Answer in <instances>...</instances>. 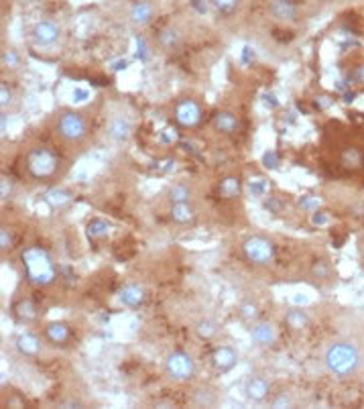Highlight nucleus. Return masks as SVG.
Segmentation results:
<instances>
[{
	"label": "nucleus",
	"instance_id": "4be33fe9",
	"mask_svg": "<svg viewBox=\"0 0 364 409\" xmlns=\"http://www.w3.org/2000/svg\"><path fill=\"white\" fill-rule=\"evenodd\" d=\"M246 189H248V193L253 198H267L269 196V189H271V183H269V180L261 178V176H255V178L248 180Z\"/></svg>",
	"mask_w": 364,
	"mask_h": 409
},
{
	"label": "nucleus",
	"instance_id": "6e6552de",
	"mask_svg": "<svg viewBox=\"0 0 364 409\" xmlns=\"http://www.w3.org/2000/svg\"><path fill=\"white\" fill-rule=\"evenodd\" d=\"M31 35H33V41H35L37 45L51 47L59 41L61 29H59V25L53 23V21H39V23H35Z\"/></svg>",
	"mask_w": 364,
	"mask_h": 409
},
{
	"label": "nucleus",
	"instance_id": "9b49d317",
	"mask_svg": "<svg viewBox=\"0 0 364 409\" xmlns=\"http://www.w3.org/2000/svg\"><path fill=\"white\" fill-rule=\"evenodd\" d=\"M248 399L253 401H265L269 391H271V383L265 379V377H250L246 381V387H244Z\"/></svg>",
	"mask_w": 364,
	"mask_h": 409
},
{
	"label": "nucleus",
	"instance_id": "1a4fd4ad",
	"mask_svg": "<svg viewBox=\"0 0 364 409\" xmlns=\"http://www.w3.org/2000/svg\"><path fill=\"white\" fill-rule=\"evenodd\" d=\"M212 364H214V368L216 370H220V373H228L236 361H238V355H236V350L234 348H230V346H218L214 353H212Z\"/></svg>",
	"mask_w": 364,
	"mask_h": 409
},
{
	"label": "nucleus",
	"instance_id": "c9c22d12",
	"mask_svg": "<svg viewBox=\"0 0 364 409\" xmlns=\"http://www.w3.org/2000/svg\"><path fill=\"white\" fill-rule=\"evenodd\" d=\"M10 191H12V185H10L6 176H2V178H0V200L6 202V200L10 198Z\"/></svg>",
	"mask_w": 364,
	"mask_h": 409
},
{
	"label": "nucleus",
	"instance_id": "6ab92c4d",
	"mask_svg": "<svg viewBox=\"0 0 364 409\" xmlns=\"http://www.w3.org/2000/svg\"><path fill=\"white\" fill-rule=\"evenodd\" d=\"M242 191V182L236 178V176H226L222 182L218 183V193L226 200H232L236 198L238 193Z\"/></svg>",
	"mask_w": 364,
	"mask_h": 409
},
{
	"label": "nucleus",
	"instance_id": "9d476101",
	"mask_svg": "<svg viewBox=\"0 0 364 409\" xmlns=\"http://www.w3.org/2000/svg\"><path fill=\"white\" fill-rule=\"evenodd\" d=\"M108 136L114 140V143H125L129 140L133 135V125L125 118V116H116L108 123V129H106Z\"/></svg>",
	"mask_w": 364,
	"mask_h": 409
},
{
	"label": "nucleus",
	"instance_id": "393cba45",
	"mask_svg": "<svg viewBox=\"0 0 364 409\" xmlns=\"http://www.w3.org/2000/svg\"><path fill=\"white\" fill-rule=\"evenodd\" d=\"M167 198H169V202H171V204H183V202H189V198H191V189H189L185 183H175V185H171V187H169Z\"/></svg>",
	"mask_w": 364,
	"mask_h": 409
},
{
	"label": "nucleus",
	"instance_id": "4c0bfd02",
	"mask_svg": "<svg viewBox=\"0 0 364 409\" xmlns=\"http://www.w3.org/2000/svg\"><path fill=\"white\" fill-rule=\"evenodd\" d=\"M10 102H12V94L6 88V82H2L0 84V106L6 108V106H10Z\"/></svg>",
	"mask_w": 364,
	"mask_h": 409
},
{
	"label": "nucleus",
	"instance_id": "4468645a",
	"mask_svg": "<svg viewBox=\"0 0 364 409\" xmlns=\"http://www.w3.org/2000/svg\"><path fill=\"white\" fill-rule=\"evenodd\" d=\"M17 350L23 355V357H31V359H35L39 353H41V342H39V338L35 336V334H29V332H25V334H21L19 338H17Z\"/></svg>",
	"mask_w": 364,
	"mask_h": 409
},
{
	"label": "nucleus",
	"instance_id": "79ce46f5",
	"mask_svg": "<svg viewBox=\"0 0 364 409\" xmlns=\"http://www.w3.org/2000/svg\"><path fill=\"white\" fill-rule=\"evenodd\" d=\"M173 140H178V133L173 129H165L161 133V143H173Z\"/></svg>",
	"mask_w": 364,
	"mask_h": 409
},
{
	"label": "nucleus",
	"instance_id": "c03bdc74",
	"mask_svg": "<svg viewBox=\"0 0 364 409\" xmlns=\"http://www.w3.org/2000/svg\"><path fill=\"white\" fill-rule=\"evenodd\" d=\"M253 59H255V51H253L250 47H244V49H242V63L246 65V63H250Z\"/></svg>",
	"mask_w": 364,
	"mask_h": 409
},
{
	"label": "nucleus",
	"instance_id": "2f4dec72",
	"mask_svg": "<svg viewBox=\"0 0 364 409\" xmlns=\"http://www.w3.org/2000/svg\"><path fill=\"white\" fill-rule=\"evenodd\" d=\"M279 155L275 153L273 149H269V151H265L263 153V165H265V169H269V171H277L279 169Z\"/></svg>",
	"mask_w": 364,
	"mask_h": 409
},
{
	"label": "nucleus",
	"instance_id": "20e7f679",
	"mask_svg": "<svg viewBox=\"0 0 364 409\" xmlns=\"http://www.w3.org/2000/svg\"><path fill=\"white\" fill-rule=\"evenodd\" d=\"M55 131L67 143H80L88 135V123L82 114L78 112H61L57 123H55Z\"/></svg>",
	"mask_w": 364,
	"mask_h": 409
},
{
	"label": "nucleus",
	"instance_id": "de8ad7c7",
	"mask_svg": "<svg viewBox=\"0 0 364 409\" xmlns=\"http://www.w3.org/2000/svg\"><path fill=\"white\" fill-rule=\"evenodd\" d=\"M0 129H2V135H6V114L4 112L0 116Z\"/></svg>",
	"mask_w": 364,
	"mask_h": 409
},
{
	"label": "nucleus",
	"instance_id": "ea45409f",
	"mask_svg": "<svg viewBox=\"0 0 364 409\" xmlns=\"http://www.w3.org/2000/svg\"><path fill=\"white\" fill-rule=\"evenodd\" d=\"M265 210H269V212H273V214H279V212L283 210V202L269 196V200H265Z\"/></svg>",
	"mask_w": 364,
	"mask_h": 409
},
{
	"label": "nucleus",
	"instance_id": "49530a36",
	"mask_svg": "<svg viewBox=\"0 0 364 409\" xmlns=\"http://www.w3.org/2000/svg\"><path fill=\"white\" fill-rule=\"evenodd\" d=\"M325 220H328V218H325V216H323V214H314V216H312V222H314V224H323V222H325Z\"/></svg>",
	"mask_w": 364,
	"mask_h": 409
},
{
	"label": "nucleus",
	"instance_id": "473e14b6",
	"mask_svg": "<svg viewBox=\"0 0 364 409\" xmlns=\"http://www.w3.org/2000/svg\"><path fill=\"white\" fill-rule=\"evenodd\" d=\"M137 59L138 61H149L151 59V47L142 37H137Z\"/></svg>",
	"mask_w": 364,
	"mask_h": 409
},
{
	"label": "nucleus",
	"instance_id": "dca6fc26",
	"mask_svg": "<svg viewBox=\"0 0 364 409\" xmlns=\"http://www.w3.org/2000/svg\"><path fill=\"white\" fill-rule=\"evenodd\" d=\"M250 336H253V340H255L257 344L269 346V344H273L275 340H277V330H275V326L271 322H259V324L253 328Z\"/></svg>",
	"mask_w": 364,
	"mask_h": 409
},
{
	"label": "nucleus",
	"instance_id": "37998d69",
	"mask_svg": "<svg viewBox=\"0 0 364 409\" xmlns=\"http://www.w3.org/2000/svg\"><path fill=\"white\" fill-rule=\"evenodd\" d=\"M291 406V399L287 395H279L273 401V408H289Z\"/></svg>",
	"mask_w": 364,
	"mask_h": 409
},
{
	"label": "nucleus",
	"instance_id": "aec40b11",
	"mask_svg": "<svg viewBox=\"0 0 364 409\" xmlns=\"http://www.w3.org/2000/svg\"><path fill=\"white\" fill-rule=\"evenodd\" d=\"M72 200V193L63 187H51L45 193V202L53 208H63L65 204H69Z\"/></svg>",
	"mask_w": 364,
	"mask_h": 409
},
{
	"label": "nucleus",
	"instance_id": "412c9836",
	"mask_svg": "<svg viewBox=\"0 0 364 409\" xmlns=\"http://www.w3.org/2000/svg\"><path fill=\"white\" fill-rule=\"evenodd\" d=\"M195 216L193 208L189 206V202H183V204H173L171 206V220L178 222V224H187L191 222Z\"/></svg>",
	"mask_w": 364,
	"mask_h": 409
},
{
	"label": "nucleus",
	"instance_id": "c85d7f7f",
	"mask_svg": "<svg viewBox=\"0 0 364 409\" xmlns=\"http://www.w3.org/2000/svg\"><path fill=\"white\" fill-rule=\"evenodd\" d=\"M195 332L202 338H212L216 334V322L214 319H200L197 326H195Z\"/></svg>",
	"mask_w": 364,
	"mask_h": 409
},
{
	"label": "nucleus",
	"instance_id": "58836bf2",
	"mask_svg": "<svg viewBox=\"0 0 364 409\" xmlns=\"http://www.w3.org/2000/svg\"><path fill=\"white\" fill-rule=\"evenodd\" d=\"M10 244H12V236L8 232V228L2 227L0 228V249L6 251V249H10Z\"/></svg>",
	"mask_w": 364,
	"mask_h": 409
},
{
	"label": "nucleus",
	"instance_id": "72a5a7b5",
	"mask_svg": "<svg viewBox=\"0 0 364 409\" xmlns=\"http://www.w3.org/2000/svg\"><path fill=\"white\" fill-rule=\"evenodd\" d=\"M92 98V92L88 88H74L72 90V102L74 104H86Z\"/></svg>",
	"mask_w": 364,
	"mask_h": 409
},
{
	"label": "nucleus",
	"instance_id": "b1692460",
	"mask_svg": "<svg viewBox=\"0 0 364 409\" xmlns=\"http://www.w3.org/2000/svg\"><path fill=\"white\" fill-rule=\"evenodd\" d=\"M110 232V222H106L104 218H92L86 224V234L88 238H104Z\"/></svg>",
	"mask_w": 364,
	"mask_h": 409
},
{
	"label": "nucleus",
	"instance_id": "7c9ffc66",
	"mask_svg": "<svg viewBox=\"0 0 364 409\" xmlns=\"http://www.w3.org/2000/svg\"><path fill=\"white\" fill-rule=\"evenodd\" d=\"M240 318L246 319V322H253V319L259 318V306L255 302H244L240 306Z\"/></svg>",
	"mask_w": 364,
	"mask_h": 409
},
{
	"label": "nucleus",
	"instance_id": "e433bc0d",
	"mask_svg": "<svg viewBox=\"0 0 364 409\" xmlns=\"http://www.w3.org/2000/svg\"><path fill=\"white\" fill-rule=\"evenodd\" d=\"M299 206L306 208V210H310V212H314V210H318L319 200L312 198V196H303V198H299Z\"/></svg>",
	"mask_w": 364,
	"mask_h": 409
},
{
	"label": "nucleus",
	"instance_id": "5701e85b",
	"mask_svg": "<svg viewBox=\"0 0 364 409\" xmlns=\"http://www.w3.org/2000/svg\"><path fill=\"white\" fill-rule=\"evenodd\" d=\"M285 322H287V326H289V328H293V330H301V328H306V326L310 324V316L306 314V310L295 308V310H289V312L285 314Z\"/></svg>",
	"mask_w": 364,
	"mask_h": 409
},
{
	"label": "nucleus",
	"instance_id": "cd10ccee",
	"mask_svg": "<svg viewBox=\"0 0 364 409\" xmlns=\"http://www.w3.org/2000/svg\"><path fill=\"white\" fill-rule=\"evenodd\" d=\"M210 4L214 6V10L216 12H220V14H232V12H236V8H238V4H240V0H210Z\"/></svg>",
	"mask_w": 364,
	"mask_h": 409
},
{
	"label": "nucleus",
	"instance_id": "ddd939ff",
	"mask_svg": "<svg viewBox=\"0 0 364 409\" xmlns=\"http://www.w3.org/2000/svg\"><path fill=\"white\" fill-rule=\"evenodd\" d=\"M269 12L277 21H293L297 17V4L293 0H269Z\"/></svg>",
	"mask_w": 364,
	"mask_h": 409
},
{
	"label": "nucleus",
	"instance_id": "f8f14e48",
	"mask_svg": "<svg viewBox=\"0 0 364 409\" xmlns=\"http://www.w3.org/2000/svg\"><path fill=\"white\" fill-rule=\"evenodd\" d=\"M129 17H131V21H133L135 25H138V27H144V25H149V23L153 21V17H155V8H153V4H151V2H147V0H137V2L131 6Z\"/></svg>",
	"mask_w": 364,
	"mask_h": 409
},
{
	"label": "nucleus",
	"instance_id": "7ed1b4c3",
	"mask_svg": "<svg viewBox=\"0 0 364 409\" xmlns=\"http://www.w3.org/2000/svg\"><path fill=\"white\" fill-rule=\"evenodd\" d=\"M27 169L29 174L39 180V182H45L51 180L57 171H59V157L45 147H37L29 153L27 157Z\"/></svg>",
	"mask_w": 364,
	"mask_h": 409
},
{
	"label": "nucleus",
	"instance_id": "0eeeda50",
	"mask_svg": "<svg viewBox=\"0 0 364 409\" xmlns=\"http://www.w3.org/2000/svg\"><path fill=\"white\" fill-rule=\"evenodd\" d=\"M173 116L175 120L185 127V129H193L200 125L202 120V106L193 100V98H183L175 104V110H173Z\"/></svg>",
	"mask_w": 364,
	"mask_h": 409
},
{
	"label": "nucleus",
	"instance_id": "a878e982",
	"mask_svg": "<svg viewBox=\"0 0 364 409\" xmlns=\"http://www.w3.org/2000/svg\"><path fill=\"white\" fill-rule=\"evenodd\" d=\"M342 163L346 165V167H361L363 165V153L358 151V149H354V147H350V149H346L344 153H342Z\"/></svg>",
	"mask_w": 364,
	"mask_h": 409
},
{
	"label": "nucleus",
	"instance_id": "2eb2a0df",
	"mask_svg": "<svg viewBox=\"0 0 364 409\" xmlns=\"http://www.w3.org/2000/svg\"><path fill=\"white\" fill-rule=\"evenodd\" d=\"M118 300L122 306H129V308H137L144 302V289L137 285V283H131V285H125L118 293Z\"/></svg>",
	"mask_w": 364,
	"mask_h": 409
},
{
	"label": "nucleus",
	"instance_id": "f704fd0d",
	"mask_svg": "<svg viewBox=\"0 0 364 409\" xmlns=\"http://www.w3.org/2000/svg\"><path fill=\"white\" fill-rule=\"evenodd\" d=\"M17 312H19V316L23 319H33L37 314H35V310H33V306L29 304V302H23V304H19L17 306Z\"/></svg>",
	"mask_w": 364,
	"mask_h": 409
},
{
	"label": "nucleus",
	"instance_id": "39448f33",
	"mask_svg": "<svg viewBox=\"0 0 364 409\" xmlns=\"http://www.w3.org/2000/svg\"><path fill=\"white\" fill-rule=\"evenodd\" d=\"M242 253L244 257L255 263V265H269L275 259V244L273 240L265 238V236H248L244 242H242Z\"/></svg>",
	"mask_w": 364,
	"mask_h": 409
},
{
	"label": "nucleus",
	"instance_id": "f03ea898",
	"mask_svg": "<svg viewBox=\"0 0 364 409\" xmlns=\"http://www.w3.org/2000/svg\"><path fill=\"white\" fill-rule=\"evenodd\" d=\"M21 263L27 279L33 285H49L55 279V267L51 257L41 247H27L21 253Z\"/></svg>",
	"mask_w": 364,
	"mask_h": 409
},
{
	"label": "nucleus",
	"instance_id": "c756f323",
	"mask_svg": "<svg viewBox=\"0 0 364 409\" xmlns=\"http://www.w3.org/2000/svg\"><path fill=\"white\" fill-rule=\"evenodd\" d=\"M0 59H2V65L4 67H10V70H14V67L21 65V57H19V53L14 49H4Z\"/></svg>",
	"mask_w": 364,
	"mask_h": 409
},
{
	"label": "nucleus",
	"instance_id": "a211bd4d",
	"mask_svg": "<svg viewBox=\"0 0 364 409\" xmlns=\"http://www.w3.org/2000/svg\"><path fill=\"white\" fill-rule=\"evenodd\" d=\"M45 336L49 342L53 344H65L69 340V328L63 322H51L45 328Z\"/></svg>",
	"mask_w": 364,
	"mask_h": 409
},
{
	"label": "nucleus",
	"instance_id": "423d86ee",
	"mask_svg": "<svg viewBox=\"0 0 364 409\" xmlns=\"http://www.w3.org/2000/svg\"><path fill=\"white\" fill-rule=\"evenodd\" d=\"M165 370L169 373L171 379L175 381H189L195 375V363L193 359L183 353V350H175L167 357L165 361Z\"/></svg>",
	"mask_w": 364,
	"mask_h": 409
},
{
	"label": "nucleus",
	"instance_id": "a19ab883",
	"mask_svg": "<svg viewBox=\"0 0 364 409\" xmlns=\"http://www.w3.org/2000/svg\"><path fill=\"white\" fill-rule=\"evenodd\" d=\"M314 275H318V277H328V275H330V267H328L323 261H318V263L314 265Z\"/></svg>",
	"mask_w": 364,
	"mask_h": 409
},
{
	"label": "nucleus",
	"instance_id": "bb28decb",
	"mask_svg": "<svg viewBox=\"0 0 364 409\" xmlns=\"http://www.w3.org/2000/svg\"><path fill=\"white\" fill-rule=\"evenodd\" d=\"M180 41H182V37H180V33L175 29H165L159 35V43L165 47V49H175V47L180 45Z\"/></svg>",
	"mask_w": 364,
	"mask_h": 409
},
{
	"label": "nucleus",
	"instance_id": "f257e3e1",
	"mask_svg": "<svg viewBox=\"0 0 364 409\" xmlns=\"http://www.w3.org/2000/svg\"><path fill=\"white\" fill-rule=\"evenodd\" d=\"M361 363H363L361 350L356 348V344H352L348 340H340V342L330 344L325 348V355H323L325 368L334 377H340V379L352 377L361 368Z\"/></svg>",
	"mask_w": 364,
	"mask_h": 409
},
{
	"label": "nucleus",
	"instance_id": "a18cd8bd",
	"mask_svg": "<svg viewBox=\"0 0 364 409\" xmlns=\"http://www.w3.org/2000/svg\"><path fill=\"white\" fill-rule=\"evenodd\" d=\"M127 65H129V61H127V59H122V61H116V63L112 65V70H114V72H118V70H127Z\"/></svg>",
	"mask_w": 364,
	"mask_h": 409
},
{
	"label": "nucleus",
	"instance_id": "f3484780",
	"mask_svg": "<svg viewBox=\"0 0 364 409\" xmlns=\"http://www.w3.org/2000/svg\"><path fill=\"white\" fill-rule=\"evenodd\" d=\"M214 127H216V131H220L224 135H232L238 129V118L228 110H220L214 114Z\"/></svg>",
	"mask_w": 364,
	"mask_h": 409
}]
</instances>
